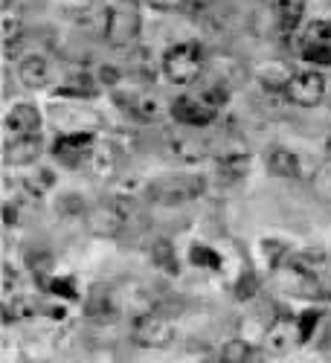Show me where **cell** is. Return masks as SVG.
Here are the masks:
<instances>
[{
	"label": "cell",
	"instance_id": "obj_1",
	"mask_svg": "<svg viewBox=\"0 0 331 363\" xmlns=\"http://www.w3.org/2000/svg\"><path fill=\"white\" fill-rule=\"evenodd\" d=\"M140 12L131 0H116L105 9V26L102 35L111 47H131L140 35Z\"/></svg>",
	"mask_w": 331,
	"mask_h": 363
},
{
	"label": "cell",
	"instance_id": "obj_2",
	"mask_svg": "<svg viewBox=\"0 0 331 363\" xmlns=\"http://www.w3.org/2000/svg\"><path fill=\"white\" fill-rule=\"evenodd\" d=\"M203 195V177L201 174H166L148 184V198L163 206L189 203Z\"/></svg>",
	"mask_w": 331,
	"mask_h": 363
},
{
	"label": "cell",
	"instance_id": "obj_3",
	"mask_svg": "<svg viewBox=\"0 0 331 363\" xmlns=\"http://www.w3.org/2000/svg\"><path fill=\"white\" fill-rule=\"evenodd\" d=\"M131 221V203L125 198H108V201H99L94 209L87 213V227L94 235H102V238H113L119 235Z\"/></svg>",
	"mask_w": 331,
	"mask_h": 363
},
{
	"label": "cell",
	"instance_id": "obj_4",
	"mask_svg": "<svg viewBox=\"0 0 331 363\" xmlns=\"http://www.w3.org/2000/svg\"><path fill=\"white\" fill-rule=\"evenodd\" d=\"M203 70V50L198 44H174L163 55V73L174 84H189Z\"/></svg>",
	"mask_w": 331,
	"mask_h": 363
},
{
	"label": "cell",
	"instance_id": "obj_5",
	"mask_svg": "<svg viewBox=\"0 0 331 363\" xmlns=\"http://www.w3.org/2000/svg\"><path fill=\"white\" fill-rule=\"evenodd\" d=\"M131 340L142 349H166L174 343V325L155 311L137 314L131 323Z\"/></svg>",
	"mask_w": 331,
	"mask_h": 363
},
{
	"label": "cell",
	"instance_id": "obj_6",
	"mask_svg": "<svg viewBox=\"0 0 331 363\" xmlns=\"http://www.w3.org/2000/svg\"><path fill=\"white\" fill-rule=\"evenodd\" d=\"M285 96L299 105V108H314L322 102L325 96V79L322 73H314V70H305V73H296L291 76V82L285 84Z\"/></svg>",
	"mask_w": 331,
	"mask_h": 363
},
{
	"label": "cell",
	"instance_id": "obj_7",
	"mask_svg": "<svg viewBox=\"0 0 331 363\" xmlns=\"http://www.w3.org/2000/svg\"><path fill=\"white\" fill-rule=\"evenodd\" d=\"M116 105L123 108L134 123H155L160 116V102L157 96L145 94V90H116Z\"/></svg>",
	"mask_w": 331,
	"mask_h": 363
},
{
	"label": "cell",
	"instance_id": "obj_8",
	"mask_svg": "<svg viewBox=\"0 0 331 363\" xmlns=\"http://www.w3.org/2000/svg\"><path fill=\"white\" fill-rule=\"evenodd\" d=\"M172 116L184 128H203L215 119V108L206 105L201 96H180L172 102Z\"/></svg>",
	"mask_w": 331,
	"mask_h": 363
},
{
	"label": "cell",
	"instance_id": "obj_9",
	"mask_svg": "<svg viewBox=\"0 0 331 363\" xmlns=\"http://www.w3.org/2000/svg\"><path fill=\"white\" fill-rule=\"evenodd\" d=\"M94 134H64L55 140V157L62 160V166L67 169H79L84 160H90L94 155Z\"/></svg>",
	"mask_w": 331,
	"mask_h": 363
},
{
	"label": "cell",
	"instance_id": "obj_10",
	"mask_svg": "<svg viewBox=\"0 0 331 363\" xmlns=\"http://www.w3.org/2000/svg\"><path fill=\"white\" fill-rule=\"evenodd\" d=\"M44 143L41 134H15L4 143V163L6 166H29L41 157Z\"/></svg>",
	"mask_w": 331,
	"mask_h": 363
},
{
	"label": "cell",
	"instance_id": "obj_11",
	"mask_svg": "<svg viewBox=\"0 0 331 363\" xmlns=\"http://www.w3.org/2000/svg\"><path fill=\"white\" fill-rule=\"evenodd\" d=\"M169 151L180 160V163H198L209 155V143L203 137L195 134V128L189 131H177V134H169Z\"/></svg>",
	"mask_w": 331,
	"mask_h": 363
},
{
	"label": "cell",
	"instance_id": "obj_12",
	"mask_svg": "<svg viewBox=\"0 0 331 363\" xmlns=\"http://www.w3.org/2000/svg\"><path fill=\"white\" fill-rule=\"evenodd\" d=\"M6 131H12V134H41V111L35 105H15L6 116Z\"/></svg>",
	"mask_w": 331,
	"mask_h": 363
},
{
	"label": "cell",
	"instance_id": "obj_13",
	"mask_svg": "<svg viewBox=\"0 0 331 363\" xmlns=\"http://www.w3.org/2000/svg\"><path fill=\"white\" fill-rule=\"evenodd\" d=\"M87 163L96 177H113L119 172V166H123V157H119V148L113 143H108V145H96Z\"/></svg>",
	"mask_w": 331,
	"mask_h": 363
},
{
	"label": "cell",
	"instance_id": "obj_14",
	"mask_svg": "<svg viewBox=\"0 0 331 363\" xmlns=\"http://www.w3.org/2000/svg\"><path fill=\"white\" fill-rule=\"evenodd\" d=\"M18 79H21L26 87H33V90L44 87V84L50 82V62H47L44 55H29V58H23L21 67H18Z\"/></svg>",
	"mask_w": 331,
	"mask_h": 363
},
{
	"label": "cell",
	"instance_id": "obj_15",
	"mask_svg": "<svg viewBox=\"0 0 331 363\" xmlns=\"http://www.w3.org/2000/svg\"><path fill=\"white\" fill-rule=\"evenodd\" d=\"M247 172H250V157L247 155H224L218 169H215V174H218V180L224 186L238 184V180H242Z\"/></svg>",
	"mask_w": 331,
	"mask_h": 363
},
{
	"label": "cell",
	"instance_id": "obj_16",
	"mask_svg": "<svg viewBox=\"0 0 331 363\" xmlns=\"http://www.w3.org/2000/svg\"><path fill=\"white\" fill-rule=\"evenodd\" d=\"M267 169L279 177H299V157L288 148H274L267 155Z\"/></svg>",
	"mask_w": 331,
	"mask_h": 363
},
{
	"label": "cell",
	"instance_id": "obj_17",
	"mask_svg": "<svg viewBox=\"0 0 331 363\" xmlns=\"http://www.w3.org/2000/svg\"><path fill=\"white\" fill-rule=\"evenodd\" d=\"M58 96H70V99H94L96 96V84L90 82L84 73H70L67 82L58 87Z\"/></svg>",
	"mask_w": 331,
	"mask_h": 363
},
{
	"label": "cell",
	"instance_id": "obj_18",
	"mask_svg": "<svg viewBox=\"0 0 331 363\" xmlns=\"http://www.w3.org/2000/svg\"><path fill=\"white\" fill-rule=\"evenodd\" d=\"M276 12H279V26L285 29V33H293V29L303 23L305 0H279V4H276Z\"/></svg>",
	"mask_w": 331,
	"mask_h": 363
},
{
	"label": "cell",
	"instance_id": "obj_19",
	"mask_svg": "<svg viewBox=\"0 0 331 363\" xmlns=\"http://www.w3.org/2000/svg\"><path fill=\"white\" fill-rule=\"evenodd\" d=\"M148 253H152V262H155V267L166 270V274H177V256H174V247L169 245L166 238H157Z\"/></svg>",
	"mask_w": 331,
	"mask_h": 363
},
{
	"label": "cell",
	"instance_id": "obj_20",
	"mask_svg": "<svg viewBox=\"0 0 331 363\" xmlns=\"http://www.w3.org/2000/svg\"><path fill=\"white\" fill-rule=\"evenodd\" d=\"M38 314V302L35 299H29V296H21L15 302H6L4 306V320L12 323V320H29V317H35Z\"/></svg>",
	"mask_w": 331,
	"mask_h": 363
},
{
	"label": "cell",
	"instance_id": "obj_21",
	"mask_svg": "<svg viewBox=\"0 0 331 363\" xmlns=\"http://www.w3.org/2000/svg\"><path fill=\"white\" fill-rule=\"evenodd\" d=\"M253 357H256V352L247 340H230V343L221 346V360L224 363H247Z\"/></svg>",
	"mask_w": 331,
	"mask_h": 363
},
{
	"label": "cell",
	"instance_id": "obj_22",
	"mask_svg": "<svg viewBox=\"0 0 331 363\" xmlns=\"http://www.w3.org/2000/svg\"><path fill=\"white\" fill-rule=\"evenodd\" d=\"M285 70H288V67L279 65V62L262 65V67H259V79H262L264 84H270V87H285V84L291 82V76H293V73H285Z\"/></svg>",
	"mask_w": 331,
	"mask_h": 363
},
{
	"label": "cell",
	"instance_id": "obj_23",
	"mask_svg": "<svg viewBox=\"0 0 331 363\" xmlns=\"http://www.w3.org/2000/svg\"><path fill=\"white\" fill-rule=\"evenodd\" d=\"M26 264H29V270H33L35 279H47L50 270H52V256L47 250H29L26 253Z\"/></svg>",
	"mask_w": 331,
	"mask_h": 363
},
{
	"label": "cell",
	"instance_id": "obj_24",
	"mask_svg": "<svg viewBox=\"0 0 331 363\" xmlns=\"http://www.w3.org/2000/svg\"><path fill=\"white\" fill-rule=\"evenodd\" d=\"M189 259H192V264H198V267H213V270H221V256L213 250V247H206V245H195L192 247V253H189Z\"/></svg>",
	"mask_w": 331,
	"mask_h": 363
},
{
	"label": "cell",
	"instance_id": "obj_25",
	"mask_svg": "<svg viewBox=\"0 0 331 363\" xmlns=\"http://www.w3.org/2000/svg\"><path fill=\"white\" fill-rule=\"evenodd\" d=\"M317 323H320V311H314V308L299 314V323H296V337H299V343H308V340L314 337Z\"/></svg>",
	"mask_w": 331,
	"mask_h": 363
},
{
	"label": "cell",
	"instance_id": "obj_26",
	"mask_svg": "<svg viewBox=\"0 0 331 363\" xmlns=\"http://www.w3.org/2000/svg\"><path fill=\"white\" fill-rule=\"evenodd\" d=\"M303 58L317 67H328L331 65V44H305Z\"/></svg>",
	"mask_w": 331,
	"mask_h": 363
},
{
	"label": "cell",
	"instance_id": "obj_27",
	"mask_svg": "<svg viewBox=\"0 0 331 363\" xmlns=\"http://www.w3.org/2000/svg\"><path fill=\"white\" fill-rule=\"evenodd\" d=\"M303 41H305V44H328V41H331V23H328V21H314V23L305 29Z\"/></svg>",
	"mask_w": 331,
	"mask_h": 363
},
{
	"label": "cell",
	"instance_id": "obj_28",
	"mask_svg": "<svg viewBox=\"0 0 331 363\" xmlns=\"http://www.w3.org/2000/svg\"><path fill=\"white\" fill-rule=\"evenodd\" d=\"M256 288H259V282H256V274H253V270L247 267L245 274H242V279L235 282V296H238V299H250V296L256 294Z\"/></svg>",
	"mask_w": 331,
	"mask_h": 363
},
{
	"label": "cell",
	"instance_id": "obj_29",
	"mask_svg": "<svg viewBox=\"0 0 331 363\" xmlns=\"http://www.w3.org/2000/svg\"><path fill=\"white\" fill-rule=\"evenodd\" d=\"M198 96H201L206 105H213V108L218 111V108L227 102V87H221V84H209V87H203V90H201Z\"/></svg>",
	"mask_w": 331,
	"mask_h": 363
},
{
	"label": "cell",
	"instance_id": "obj_30",
	"mask_svg": "<svg viewBox=\"0 0 331 363\" xmlns=\"http://www.w3.org/2000/svg\"><path fill=\"white\" fill-rule=\"evenodd\" d=\"M55 296H64V299H76V288H73V279H50L47 285Z\"/></svg>",
	"mask_w": 331,
	"mask_h": 363
},
{
	"label": "cell",
	"instance_id": "obj_31",
	"mask_svg": "<svg viewBox=\"0 0 331 363\" xmlns=\"http://www.w3.org/2000/svg\"><path fill=\"white\" fill-rule=\"evenodd\" d=\"M145 4L155 9H163V12H177V9H186L189 0H145Z\"/></svg>",
	"mask_w": 331,
	"mask_h": 363
},
{
	"label": "cell",
	"instance_id": "obj_32",
	"mask_svg": "<svg viewBox=\"0 0 331 363\" xmlns=\"http://www.w3.org/2000/svg\"><path fill=\"white\" fill-rule=\"evenodd\" d=\"M99 73H102V82H105V84H111V87H116V84H119V79H123V73H119L116 67H102Z\"/></svg>",
	"mask_w": 331,
	"mask_h": 363
},
{
	"label": "cell",
	"instance_id": "obj_33",
	"mask_svg": "<svg viewBox=\"0 0 331 363\" xmlns=\"http://www.w3.org/2000/svg\"><path fill=\"white\" fill-rule=\"evenodd\" d=\"M320 349H325V352H331V323L322 328V335H320Z\"/></svg>",
	"mask_w": 331,
	"mask_h": 363
}]
</instances>
